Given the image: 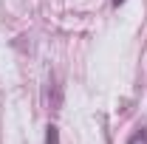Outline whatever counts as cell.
Instances as JSON below:
<instances>
[{
  "label": "cell",
  "instance_id": "cell-1",
  "mask_svg": "<svg viewBox=\"0 0 147 144\" xmlns=\"http://www.w3.org/2000/svg\"><path fill=\"white\" fill-rule=\"evenodd\" d=\"M45 144H59V127L57 124L45 127Z\"/></svg>",
  "mask_w": 147,
  "mask_h": 144
},
{
  "label": "cell",
  "instance_id": "cell-2",
  "mask_svg": "<svg viewBox=\"0 0 147 144\" xmlns=\"http://www.w3.org/2000/svg\"><path fill=\"white\" fill-rule=\"evenodd\" d=\"M127 144H147V130H136L127 139Z\"/></svg>",
  "mask_w": 147,
  "mask_h": 144
},
{
  "label": "cell",
  "instance_id": "cell-3",
  "mask_svg": "<svg viewBox=\"0 0 147 144\" xmlns=\"http://www.w3.org/2000/svg\"><path fill=\"white\" fill-rule=\"evenodd\" d=\"M110 3H113V6H116V9H119V6H122V3H125V0H110Z\"/></svg>",
  "mask_w": 147,
  "mask_h": 144
}]
</instances>
